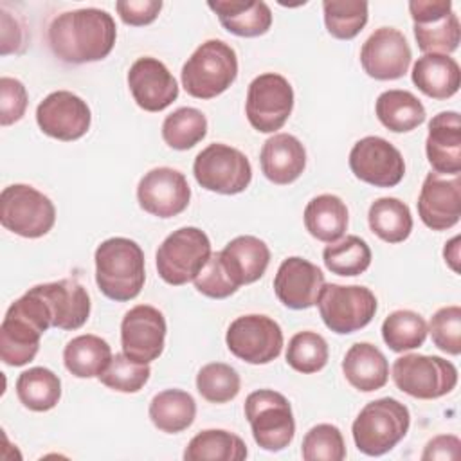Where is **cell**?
Wrapping results in <instances>:
<instances>
[{
	"instance_id": "7",
	"label": "cell",
	"mask_w": 461,
	"mask_h": 461,
	"mask_svg": "<svg viewBox=\"0 0 461 461\" xmlns=\"http://www.w3.org/2000/svg\"><path fill=\"white\" fill-rule=\"evenodd\" d=\"M245 418L250 423L254 441L267 452L286 448L295 436L292 405L285 394L272 389H258L245 400Z\"/></svg>"
},
{
	"instance_id": "18",
	"label": "cell",
	"mask_w": 461,
	"mask_h": 461,
	"mask_svg": "<svg viewBox=\"0 0 461 461\" xmlns=\"http://www.w3.org/2000/svg\"><path fill=\"white\" fill-rule=\"evenodd\" d=\"M191 200V187L184 173L173 167H153L137 185V202L142 211L157 218H173L184 212Z\"/></svg>"
},
{
	"instance_id": "26",
	"label": "cell",
	"mask_w": 461,
	"mask_h": 461,
	"mask_svg": "<svg viewBox=\"0 0 461 461\" xmlns=\"http://www.w3.org/2000/svg\"><path fill=\"white\" fill-rule=\"evenodd\" d=\"M227 274L236 286L256 283L267 272L270 263L268 245L256 236H238L220 250Z\"/></svg>"
},
{
	"instance_id": "9",
	"label": "cell",
	"mask_w": 461,
	"mask_h": 461,
	"mask_svg": "<svg viewBox=\"0 0 461 461\" xmlns=\"http://www.w3.org/2000/svg\"><path fill=\"white\" fill-rule=\"evenodd\" d=\"M394 385L418 400H436L457 385V369L438 355L407 353L393 364Z\"/></svg>"
},
{
	"instance_id": "22",
	"label": "cell",
	"mask_w": 461,
	"mask_h": 461,
	"mask_svg": "<svg viewBox=\"0 0 461 461\" xmlns=\"http://www.w3.org/2000/svg\"><path fill=\"white\" fill-rule=\"evenodd\" d=\"M324 285L322 270L299 256L286 258L274 277V292L290 310H306L315 306Z\"/></svg>"
},
{
	"instance_id": "27",
	"label": "cell",
	"mask_w": 461,
	"mask_h": 461,
	"mask_svg": "<svg viewBox=\"0 0 461 461\" xmlns=\"http://www.w3.org/2000/svg\"><path fill=\"white\" fill-rule=\"evenodd\" d=\"M207 5L230 34L258 38L272 27V11L261 0H216Z\"/></svg>"
},
{
	"instance_id": "45",
	"label": "cell",
	"mask_w": 461,
	"mask_h": 461,
	"mask_svg": "<svg viewBox=\"0 0 461 461\" xmlns=\"http://www.w3.org/2000/svg\"><path fill=\"white\" fill-rule=\"evenodd\" d=\"M427 328L438 349L454 357L461 353V308L457 304L439 308Z\"/></svg>"
},
{
	"instance_id": "1",
	"label": "cell",
	"mask_w": 461,
	"mask_h": 461,
	"mask_svg": "<svg viewBox=\"0 0 461 461\" xmlns=\"http://www.w3.org/2000/svg\"><path fill=\"white\" fill-rule=\"evenodd\" d=\"M52 54L72 65L104 59L117 40V27L110 13L95 7L65 11L47 31Z\"/></svg>"
},
{
	"instance_id": "17",
	"label": "cell",
	"mask_w": 461,
	"mask_h": 461,
	"mask_svg": "<svg viewBox=\"0 0 461 461\" xmlns=\"http://www.w3.org/2000/svg\"><path fill=\"white\" fill-rule=\"evenodd\" d=\"M40 130L58 140L70 142L81 139L92 122V113L79 95L68 90L50 92L36 108Z\"/></svg>"
},
{
	"instance_id": "3",
	"label": "cell",
	"mask_w": 461,
	"mask_h": 461,
	"mask_svg": "<svg viewBox=\"0 0 461 461\" xmlns=\"http://www.w3.org/2000/svg\"><path fill=\"white\" fill-rule=\"evenodd\" d=\"M95 283L103 295L112 301L135 299L146 281L144 252L130 238L115 236L104 240L94 254Z\"/></svg>"
},
{
	"instance_id": "11",
	"label": "cell",
	"mask_w": 461,
	"mask_h": 461,
	"mask_svg": "<svg viewBox=\"0 0 461 461\" xmlns=\"http://www.w3.org/2000/svg\"><path fill=\"white\" fill-rule=\"evenodd\" d=\"M193 175L207 191L238 194L249 187L252 180V166L240 149L214 142L196 155Z\"/></svg>"
},
{
	"instance_id": "49",
	"label": "cell",
	"mask_w": 461,
	"mask_h": 461,
	"mask_svg": "<svg viewBox=\"0 0 461 461\" xmlns=\"http://www.w3.org/2000/svg\"><path fill=\"white\" fill-rule=\"evenodd\" d=\"M461 456V441L454 434H439L432 438L421 454L423 461H454Z\"/></svg>"
},
{
	"instance_id": "31",
	"label": "cell",
	"mask_w": 461,
	"mask_h": 461,
	"mask_svg": "<svg viewBox=\"0 0 461 461\" xmlns=\"http://www.w3.org/2000/svg\"><path fill=\"white\" fill-rule=\"evenodd\" d=\"M378 121L394 133H407L418 128L427 113L421 101L407 90H385L375 103Z\"/></svg>"
},
{
	"instance_id": "46",
	"label": "cell",
	"mask_w": 461,
	"mask_h": 461,
	"mask_svg": "<svg viewBox=\"0 0 461 461\" xmlns=\"http://www.w3.org/2000/svg\"><path fill=\"white\" fill-rule=\"evenodd\" d=\"M194 288L211 299H225L230 297L240 286L234 285L230 276L227 274V268L221 261L220 252L211 254L205 267L200 270V274L193 279Z\"/></svg>"
},
{
	"instance_id": "42",
	"label": "cell",
	"mask_w": 461,
	"mask_h": 461,
	"mask_svg": "<svg viewBox=\"0 0 461 461\" xmlns=\"http://www.w3.org/2000/svg\"><path fill=\"white\" fill-rule=\"evenodd\" d=\"M241 389L240 375L223 362L205 364L196 375V391L211 403H227L238 396Z\"/></svg>"
},
{
	"instance_id": "21",
	"label": "cell",
	"mask_w": 461,
	"mask_h": 461,
	"mask_svg": "<svg viewBox=\"0 0 461 461\" xmlns=\"http://www.w3.org/2000/svg\"><path fill=\"white\" fill-rule=\"evenodd\" d=\"M126 79L133 101L146 112H162L178 97L176 79L157 58H139Z\"/></svg>"
},
{
	"instance_id": "47",
	"label": "cell",
	"mask_w": 461,
	"mask_h": 461,
	"mask_svg": "<svg viewBox=\"0 0 461 461\" xmlns=\"http://www.w3.org/2000/svg\"><path fill=\"white\" fill-rule=\"evenodd\" d=\"M27 88L16 77H0V124L18 122L27 110Z\"/></svg>"
},
{
	"instance_id": "39",
	"label": "cell",
	"mask_w": 461,
	"mask_h": 461,
	"mask_svg": "<svg viewBox=\"0 0 461 461\" xmlns=\"http://www.w3.org/2000/svg\"><path fill=\"white\" fill-rule=\"evenodd\" d=\"M207 135V119L198 108L182 106L162 122L164 142L178 151L191 149Z\"/></svg>"
},
{
	"instance_id": "32",
	"label": "cell",
	"mask_w": 461,
	"mask_h": 461,
	"mask_svg": "<svg viewBox=\"0 0 461 461\" xmlns=\"http://www.w3.org/2000/svg\"><path fill=\"white\" fill-rule=\"evenodd\" d=\"M148 412L151 423L158 430L178 434L193 425L196 418V402L187 391L166 389L151 398Z\"/></svg>"
},
{
	"instance_id": "4",
	"label": "cell",
	"mask_w": 461,
	"mask_h": 461,
	"mask_svg": "<svg viewBox=\"0 0 461 461\" xmlns=\"http://www.w3.org/2000/svg\"><path fill=\"white\" fill-rule=\"evenodd\" d=\"M411 425L409 409L396 398H378L364 405L353 421L355 447L366 456H384L393 450Z\"/></svg>"
},
{
	"instance_id": "16",
	"label": "cell",
	"mask_w": 461,
	"mask_h": 461,
	"mask_svg": "<svg viewBox=\"0 0 461 461\" xmlns=\"http://www.w3.org/2000/svg\"><path fill=\"white\" fill-rule=\"evenodd\" d=\"M166 319L160 310L149 304L130 308L121 322L122 353L135 362L149 364L164 351Z\"/></svg>"
},
{
	"instance_id": "6",
	"label": "cell",
	"mask_w": 461,
	"mask_h": 461,
	"mask_svg": "<svg viewBox=\"0 0 461 461\" xmlns=\"http://www.w3.org/2000/svg\"><path fill=\"white\" fill-rule=\"evenodd\" d=\"M211 254V241L202 229L180 227L158 245L157 272L167 285L182 286L200 274Z\"/></svg>"
},
{
	"instance_id": "38",
	"label": "cell",
	"mask_w": 461,
	"mask_h": 461,
	"mask_svg": "<svg viewBox=\"0 0 461 461\" xmlns=\"http://www.w3.org/2000/svg\"><path fill=\"white\" fill-rule=\"evenodd\" d=\"M429 328L425 319L412 310H396L382 322V339L396 353L423 346Z\"/></svg>"
},
{
	"instance_id": "13",
	"label": "cell",
	"mask_w": 461,
	"mask_h": 461,
	"mask_svg": "<svg viewBox=\"0 0 461 461\" xmlns=\"http://www.w3.org/2000/svg\"><path fill=\"white\" fill-rule=\"evenodd\" d=\"M229 351L247 364H268L281 355L283 330L268 315L249 313L234 319L227 328Z\"/></svg>"
},
{
	"instance_id": "29",
	"label": "cell",
	"mask_w": 461,
	"mask_h": 461,
	"mask_svg": "<svg viewBox=\"0 0 461 461\" xmlns=\"http://www.w3.org/2000/svg\"><path fill=\"white\" fill-rule=\"evenodd\" d=\"M411 77L418 90L432 99H448L461 85L459 65L447 54H423L412 65Z\"/></svg>"
},
{
	"instance_id": "30",
	"label": "cell",
	"mask_w": 461,
	"mask_h": 461,
	"mask_svg": "<svg viewBox=\"0 0 461 461\" xmlns=\"http://www.w3.org/2000/svg\"><path fill=\"white\" fill-rule=\"evenodd\" d=\"M304 227L319 241L333 243L340 240L348 229V207L337 194L313 196L304 207Z\"/></svg>"
},
{
	"instance_id": "41",
	"label": "cell",
	"mask_w": 461,
	"mask_h": 461,
	"mask_svg": "<svg viewBox=\"0 0 461 461\" xmlns=\"http://www.w3.org/2000/svg\"><path fill=\"white\" fill-rule=\"evenodd\" d=\"M328 342L317 331L295 333L286 348V364L303 375L321 371L328 364Z\"/></svg>"
},
{
	"instance_id": "12",
	"label": "cell",
	"mask_w": 461,
	"mask_h": 461,
	"mask_svg": "<svg viewBox=\"0 0 461 461\" xmlns=\"http://www.w3.org/2000/svg\"><path fill=\"white\" fill-rule=\"evenodd\" d=\"M292 110L294 90L285 76L265 72L250 81L245 113L254 130L259 133H274L281 130Z\"/></svg>"
},
{
	"instance_id": "50",
	"label": "cell",
	"mask_w": 461,
	"mask_h": 461,
	"mask_svg": "<svg viewBox=\"0 0 461 461\" xmlns=\"http://www.w3.org/2000/svg\"><path fill=\"white\" fill-rule=\"evenodd\" d=\"M459 241H461V238H459V236H454L448 243H445V249H443L445 263H447L456 274L459 272Z\"/></svg>"
},
{
	"instance_id": "10",
	"label": "cell",
	"mask_w": 461,
	"mask_h": 461,
	"mask_svg": "<svg viewBox=\"0 0 461 461\" xmlns=\"http://www.w3.org/2000/svg\"><path fill=\"white\" fill-rule=\"evenodd\" d=\"M317 306L328 330L348 335L366 328L373 321L378 303L375 294L366 286L330 283L322 286Z\"/></svg>"
},
{
	"instance_id": "14",
	"label": "cell",
	"mask_w": 461,
	"mask_h": 461,
	"mask_svg": "<svg viewBox=\"0 0 461 461\" xmlns=\"http://www.w3.org/2000/svg\"><path fill=\"white\" fill-rule=\"evenodd\" d=\"M414 38L423 54H450L457 50L461 25L450 0H411Z\"/></svg>"
},
{
	"instance_id": "33",
	"label": "cell",
	"mask_w": 461,
	"mask_h": 461,
	"mask_svg": "<svg viewBox=\"0 0 461 461\" xmlns=\"http://www.w3.org/2000/svg\"><path fill=\"white\" fill-rule=\"evenodd\" d=\"M110 344L92 333L77 335L63 349V364L76 378L99 376L112 360Z\"/></svg>"
},
{
	"instance_id": "23",
	"label": "cell",
	"mask_w": 461,
	"mask_h": 461,
	"mask_svg": "<svg viewBox=\"0 0 461 461\" xmlns=\"http://www.w3.org/2000/svg\"><path fill=\"white\" fill-rule=\"evenodd\" d=\"M425 153L434 173L459 175L461 171V121L454 110L439 112L429 121Z\"/></svg>"
},
{
	"instance_id": "19",
	"label": "cell",
	"mask_w": 461,
	"mask_h": 461,
	"mask_svg": "<svg viewBox=\"0 0 461 461\" xmlns=\"http://www.w3.org/2000/svg\"><path fill=\"white\" fill-rule=\"evenodd\" d=\"M412 50L405 36L394 27L376 29L360 49L364 72L378 81H393L405 76Z\"/></svg>"
},
{
	"instance_id": "43",
	"label": "cell",
	"mask_w": 461,
	"mask_h": 461,
	"mask_svg": "<svg viewBox=\"0 0 461 461\" xmlns=\"http://www.w3.org/2000/svg\"><path fill=\"white\" fill-rule=\"evenodd\" d=\"M149 364H140L124 353H115L106 369L97 378L108 389L119 393H139L149 380Z\"/></svg>"
},
{
	"instance_id": "35",
	"label": "cell",
	"mask_w": 461,
	"mask_h": 461,
	"mask_svg": "<svg viewBox=\"0 0 461 461\" xmlns=\"http://www.w3.org/2000/svg\"><path fill=\"white\" fill-rule=\"evenodd\" d=\"M367 223L371 232L382 241L402 243L411 236L412 214L402 200L394 196H382L371 203Z\"/></svg>"
},
{
	"instance_id": "37",
	"label": "cell",
	"mask_w": 461,
	"mask_h": 461,
	"mask_svg": "<svg viewBox=\"0 0 461 461\" xmlns=\"http://www.w3.org/2000/svg\"><path fill=\"white\" fill-rule=\"evenodd\" d=\"M322 261L331 274L351 277L364 274L371 265L369 245L355 234L337 240L322 250Z\"/></svg>"
},
{
	"instance_id": "34",
	"label": "cell",
	"mask_w": 461,
	"mask_h": 461,
	"mask_svg": "<svg viewBox=\"0 0 461 461\" xmlns=\"http://www.w3.org/2000/svg\"><path fill=\"white\" fill-rule=\"evenodd\" d=\"M249 456L245 441L225 429L198 432L185 447V461H243Z\"/></svg>"
},
{
	"instance_id": "25",
	"label": "cell",
	"mask_w": 461,
	"mask_h": 461,
	"mask_svg": "<svg viewBox=\"0 0 461 461\" xmlns=\"http://www.w3.org/2000/svg\"><path fill=\"white\" fill-rule=\"evenodd\" d=\"M263 175L277 185L295 182L306 167V149L303 142L290 133H274L259 153Z\"/></svg>"
},
{
	"instance_id": "28",
	"label": "cell",
	"mask_w": 461,
	"mask_h": 461,
	"mask_svg": "<svg viewBox=\"0 0 461 461\" xmlns=\"http://www.w3.org/2000/svg\"><path fill=\"white\" fill-rule=\"evenodd\" d=\"M342 373L355 389L373 393L387 384L389 362L375 344L357 342L344 355Z\"/></svg>"
},
{
	"instance_id": "24",
	"label": "cell",
	"mask_w": 461,
	"mask_h": 461,
	"mask_svg": "<svg viewBox=\"0 0 461 461\" xmlns=\"http://www.w3.org/2000/svg\"><path fill=\"white\" fill-rule=\"evenodd\" d=\"M36 288L50 310L54 328L74 331L88 321L90 295L77 279H59Z\"/></svg>"
},
{
	"instance_id": "20",
	"label": "cell",
	"mask_w": 461,
	"mask_h": 461,
	"mask_svg": "<svg viewBox=\"0 0 461 461\" xmlns=\"http://www.w3.org/2000/svg\"><path fill=\"white\" fill-rule=\"evenodd\" d=\"M420 220L432 230H447L457 225L461 218V180L439 173H429L421 184L418 196Z\"/></svg>"
},
{
	"instance_id": "36",
	"label": "cell",
	"mask_w": 461,
	"mask_h": 461,
	"mask_svg": "<svg viewBox=\"0 0 461 461\" xmlns=\"http://www.w3.org/2000/svg\"><path fill=\"white\" fill-rule=\"evenodd\" d=\"M16 396L29 411H50L61 398V380L49 367H31L20 373L16 380Z\"/></svg>"
},
{
	"instance_id": "40",
	"label": "cell",
	"mask_w": 461,
	"mask_h": 461,
	"mask_svg": "<svg viewBox=\"0 0 461 461\" xmlns=\"http://www.w3.org/2000/svg\"><path fill=\"white\" fill-rule=\"evenodd\" d=\"M367 2L364 0H326L322 2L324 23L337 40H353L367 23Z\"/></svg>"
},
{
	"instance_id": "5",
	"label": "cell",
	"mask_w": 461,
	"mask_h": 461,
	"mask_svg": "<svg viewBox=\"0 0 461 461\" xmlns=\"http://www.w3.org/2000/svg\"><path fill=\"white\" fill-rule=\"evenodd\" d=\"M238 76L234 49L221 40H207L187 58L180 79L184 90L196 99H212L223 94Z\"/></svg>"
},
{
	"instance_id": "8",
	"label": "cell",
	"mask_w": 461,
	"mask_h": 461,
	"mask_svg": "<svg viewBox=\"0 0 461 461\" xmlns=\"http://www.w3.org/2000/svg\"><path fill=\"white\" fill-rule=\"evenodd\" d=\"M56 221L52 200L29 184H13L0 194V223L22 238H41Z\"/></svg>"
},
{
	"instance_id": "44",
	"label": "cell",
	"mask_w": 461,
	"mask_h": 461,
	"mask_svg": "<svg viewBox=\"0 0 461 461\" xmlns=\"http://www.w3.org/2000/svg\"><path fill=\"white\" fill-rule=\"evenodd\" d=\"M301 456L304 461H342L346 443L340 429L331 423L313 425L303 438Z\"/></svg>"
},
{
	"instance_id": "48",
	"label": "cell",
	"mask_w": 461,
	"mask_h": 461,
	"mask_svg": "<svg viewBox=\"0 0 461 461\" xmlns=\"http://www.w3.org/2000/svg\"><path fill=\"white\" fill-rule=\"evenodd\" d=\"M119 18L126 25L142 27L157 20L162 2L160 0H119L115 4Z\"/></svg>"
},
{
	"instance_id": "15",
	"label": "cell",
	"mask_w": 461,
	"mask_h": 461,
	"mask_svg": "<svg viewBox=\"0 0 461 461\" xmlns=\"http://www.w3.org/2000/svg\"><path fill=\"white\" fill-rule=\"evenodd\" d=\"M351 173L375 187H394L405 175L402 153L385 139L367 135L357 140L349 151Z\"/></svg>"
},
{
	"instance_id": "2",
	"label": "cell",
	"mask_w": 461,
	"mask_h": 461,
	"mask_svg": "<svg viewBox=\"0 0 461 461\" xmlns=\"http://www.w3.org/2000/svg\"><path fill=\"white\" fill-rule=\"evenodd\" d=\"M52 326L50 310L36 286L29 288L5 312L0 324V358L20 367L34 360L41 335Z\"/></svg>"
}]
</instances>
